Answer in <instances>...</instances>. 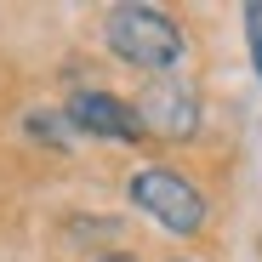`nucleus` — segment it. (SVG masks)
<instances>
[{"instance_id": "obj_1", "label": "nucleus", "mask_w": 262, "mask_h": 262, "mask_svg": "<svg viewBox=\"0 0 262 262\" xmlns=\"http://www.w3.org/2000/svg\"><path fill=\"white\" fill-rule=\"evenodd\" d=\"M103 40L108 52L143 74H171L183 63V29L160 6H108L103 12Z\"/></svg>"}, {"instance_id": "obj_4", "label": "nucleus", "mask_w": 262, "mask_h": 262, "mask_svg": "<svg viewBox=\"0 0 262 262\" xmlns=\"http://www.w3.org/2000/svg\"><path fill=\"white\" fill-rule=\"evenodd\" d=\"M137 120H143V131H160V137L183 143V137L200 131V97L188 85H177V80H160V85H148L137 97Z\"/></svg>"}, {"instance_id": "obj_7", "label": "nucleus", "mask_w": 262, "mask_h": 262, "mask_svg": "<svg viewBox=\"0 0 262 262\" xmlns=\"http://www.w3.org/2000/svg\"><path fill=\"white\" fill-rule=\"evenodd\" d=\"M97 262H137V256H125V251H108V256H97Z\"/></svg>"}, {"instance_id": "obj_6", "label": "nucleus", "mask_w": 262, "mask_h": 262, "mask_svg": "<svg viewBox=\"0 0 262 262\" xmlns=\"http://www.w3.org/2000/svg\"><path fill=\"white\" fill-rule=\"evenodd\" d=\"M29 131H34V137H46V143H69V131H63V120H52V114H29Z\"/></svg>"}, {"instance_id": "obj_2", "label": "nucleus", "mask_w": 262, "mask_h": 262, "mask_svg": "<svg viewBox=\"0 0 262 262\" xmlns=\"http://www.w3.org/2000/svg\"><path fill=\"white\" fill-rule=\"evenodd\" d=\"M131 200H137V211H148L160 228L171 234H200L205 228V200L188 177H177V171H165V165H148L131 177Z\"/></svg>"}, {"instance_id": "obj_5", "label": "nucleus", "mask_w": 262, "mask_h": 262, "mask_svg": "<svg viewBox=\"0 0 262 262\" xmlns=\"http://www.w3.org/2000/svg\"><path fill=\"white\" fill-rule=\"evenodd\" d=\"M245 34H251V69L262 74V0L245 6Z\"/></svg>"}, {"instance_id": "obj_3", "label": "nucleus", "mask_w": 262, "mask_h": 262, "mask_svg": "<svg viewBox=\"0 0 262 262\" xmlns=\"http://www.w3.org/2000/svg\"><path fill=\"white\" fill-rule=\"evenodd\" d=\"M63 120L85 137H108V143H137L143 137V120L137 103H120L114 92H74L63 103Z\"/></svg>"}]
</instances>
